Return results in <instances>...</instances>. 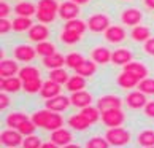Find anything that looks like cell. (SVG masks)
I'll return each instance as SVG.
<instances>
[{
    "label": "cell",
    "instance_id": "1",
    "mask_svg": "<svg viewBox=\"0 0 154 148\" xmlns=\"http://www.w3.org/2000/svg\"><path fill=\"white\" fill-rule=\"evenodd\" d=\"M105 137L113 146H124L130 142V132L127 129H122V126H116L108 129Z\"/></svg>",
    "mask_w": 154,
    "mask_h": 148
},
{
    "label": "cell",
    "instance_id": "2",
    "mask_svg": "<svg viewBox=\"0 0 154 148\" xmlns=\"http://www.w3.org/2000/svg\"><path fill=\"white\" fill-rule=\"evenodd\" d=\"M125 121V115L121 109H110L102 112V123L106 128H116V126H122Z\"/></svg>",
    "mask_w": 154,
    "mask_h": 148
},
{
    "label": "cell",
    "instance_id": "3",
    "mask_svg": "<svg viewBox=\"0 0 154 148\" xmlns=\"http://www.w3.org/2000/svg\"><path fill=\"white\" fill-rule=\"evenodd\" d=\"M108 27H110V19H108L106 14L95 13V14H92V16L88 19V29H89L91 32H94V33L105 32Z\"/></svg>",
    "mask_w": 154,
    "mask_h": 148
},
{
    "label": "cell",
    "instance_id": "4",
    "mask_svg": "<svg viewBox=\"0 0 154 148\" xmlns=\"http://www.w3.org/2000/svg\"><path fill=\"white\" fill-rule=\"evenodd\" d=\"M0 142H2L3 146H8V148H14V146H19L22 145V134L19 132L18 129H8V131H3L2 135H0Z\"/></svg>",
    "mask_w": 154,
    "mask_h": 148
},
{
    "label": "cell",
    "instance_id": "5",
    "mask_svg": "<svg viewBox=\"0 0 154 148\" xmlns=\"http://www.w3.org/2000/svg\"><path fill=\"white\" fill-rule=\"evenodd\" d=\"M125 104H127L129 109L132 110H140V109H145V105L148 104L146 100V94L141 93V91H132L125 96Z\"/></svg>",
    "mask_w": 154,
    "mask_h": 148
},
{
    "label": "cell",
    "instance_id": "6",
    "mask_svg": "<svg viewBox=\"0 0 154 148\" xmlns=\"http://www.w3.org/2000/svg\"><path fill=\"white\" fill-rule=\"evenodd\" d=\"M72 104V100L70 97H67V96H56V97H51L46 100V109H49L51 112H57V113H62V112H65L68 107H70Z\"/></svg>",
    "mask_w": 154,
    "mask_h": 148
},
{
    "label": "cell",
    "instance_id": "7",
    "mask_svg": "<svg viewBox=\"0 0 154 148\" xmlns=\"http://www.w3.org/2000/svg\"><path fill=\"white\" fill-rule=\"evenodd\" d=\"M57 13H59V18H62L64 21L75 19V18H78V14H79V5L68 0V2L60 3Z\"/></svg>",
    "mask_w": 154,
    "mask_h": 148
},
{
    "label": "cell",
    "instance_id": "8",
    "mask_svg": "<svg viewBox=\"0 0 154 148\" xmlns=\"http://www.w3.org/2000/svg\"><path fill=\"white\" fill-rule=\"evenodd\" d=\"M14 59L19 62H30L32 59H35L37 56V49L32 48L30 45H18L13 51Z\"/></svg>",
    "mask_w": 154,
    "mask_h": 148
},
{
    "label": "cell",
    "instance_id": "9",
    "mask_svg": "<svg viewBox=\"0 0 154 148\" xmlns=\"http://www.w3.org/2000/svg\"><path fill=\"white\" fill-rule=\"evenodd\" d=\"M19 65L18 61L14 59H2L0 62V77L2 78H10V77H16L19 73Z\"/></svg>",
    "mask_w": 154,
    "mask_h": 148
},
{
    "label": "cell",
    "instance_id": "10",
    "mask_svg": "<svg viewBox=\"0 0 154 148\" xmlns=\"http://www.w3.org/2000/svg\"><path fill=\"white\" fill-rule=\"evenodd\" d=\"M141 11L137 10V8H127L121 13V21L122 24L125 26H130V27H135V26H140V21H141Z\"/></svg>",
    "mask_w": 154,
    "mask_h": 148
},
{
    "label": "cell",
    "instance_id": "11",
    "mask_svg": "<svg viewBox=\"0 0 154 148\" xmlns=\"http://www.w3.org/2000/svg\"><path fill=\"white\" fill-rule=\"evenodd\" d=\"M121 105H122V100L118 96H113V94L103 96V97H100L97 100V107H99L100 112H105L110 109H121Z\"/></svg>",
    "mask_w": 154,
    "mask_h": 148
},
{
    "label": "cell",
    "instance_id": "12",
    "mask_svg": "<svg viewBox=\"0 0 154 148\" xmlns=\"http://www.w3.org/2000/svg\"><path fill=\"white\" fill-rule=\"evenodd\" d=\"M48 37H49V29L45 24H42V22L32 26L30 30H29V38L35 43L45 42V40H48Z\"/></svg>",
    "mask_w": 154,
    "mask_h": 148
},
{
    "label": "cell",
    "instance_id": "13",
    "mask_svg": "<svg viewBox=\"0 0 154 148\" xmlns=\"http://www.w3.org/2000/svg\"><path fill=\"white\" fill-rule=\"evenodd\" d=\"M70 100H72V105L78 107V109H84L92 104V96H91L88 91H76V93H72L70 96Z\"/></svg>",
    "mask_w": 154,
    "mask_h": 148
},
{
    "label": "cell",
    "instance_id": "14",
    "mask_svg": "<svg viewBox=\"0 0 154 148\" xmlns=\"http://www.w3.org/2000/svg\"><path fill=\"white\" fill-rule=\"evenodd\" d=\"M60 86L62 84L53 81V80H48V81H43V86H42V91H40V96L48 100L51 97H56V96L60 94Z\"/></svg>",
    "mask_w": 154,
    "mask_h": 148
},
{
    "label": "cell",
    "instance_id": "15",
    "mask_svg": "<svg viewBox=\"0 0 154 148\" xmlns=\"http://www.w3.org/2000/svg\"><path fill=\"white\" fill-rule=\"evenodd\" d=\"M140 81H141L140 78H137L135 75H132L130 72H125V70H122V73H119L116 78V83L124 89H132L135 86H138Z\"/></svg>",
    "mask_w": 154,
    "mask_h": 148
},
{
    "label": "cell",
    "instance_id": "16",
    "mask_svg": "<svg viewBox=\"0 0 154 148\" xmlns=\"http://www.w3.org/2000/svg\"><path fill=\"white\" fill-rule=\"evenodd\" d=\"M51 140H53L57 146H67L73 140V137H72L70 131L60 128V129H56V131L51 132Z\"/></svg>",
    "mask_w": 154,
    "mask_h": 148
},
{
    "label": "cell",
    "instance_id": "17",
    "mask_svg": "<svg viewBox=\"0 0 154 148\" xmlns=\"http://www.w3.org/2000/svg\"><path fill=\"white\" fill-rule=\"evenodd\" d=\"M125 35H127V33H125L124 27H121V26H110L105 30V38L110 43H119V42H122V40H125Z\"/></svg>",
    "mask_w": 154,
    "mask_h": 148
},
{
    "label": "cell",
    "instance_id": "18",
    "mask_svg": "<svg viewBox=\"0 0 154 148\" xmlns=\"http://www.w3.org/2000/svg\"><path fill=\"white\" fill-rule=\"evenodd\" d=\"M0 88L5 93H18L22 88V80L19 77H10V78H2Z\"/></svg>",
    "mask_w": 154,
    "mask_h": 148
},
{
    "label": "cell",
    "instance_id": "19",
    "mask_svg": "<svg viewBox=\"0 0 154 148\" xmlns=\"http://www.w3.org/2000/svg\"><path fill=\"white\" fill-rule=\"evenodd\" d=\"M130 61H132V53L125 48H118V49L113 51V54H111V62L116 65L124 67L125 64H129Z\"/></svg>",
    "mask_w": 154,
    "mask_h": 148
},
{
    "label": "cell",
    "instance_id": "20",
    "mask_svg": "<svg viewBox=\"0 0 154 148\" xmlns=\"http://www.w3.org/2000/svg\"><path fill=\"white\" fill-rule=\"evenodd\" d=\"M111 54H113V51H110L108 48H105V46H97V48L92 49L91 58H92V61H95L97 64H106V62L111 61Z\"/></svg>",
    "mask_w": 154,
    "mask_h": 148
},
{
    "label": "cell",
    "instance_id": "21",
    "mask_svg": "<svg viewBox=\"0 0 154 148\" xmlns=\"http://www.w3.org/2000/svg\"><path fill=\"white\" fill-rule=\"evenodd\" d=\"M124 70L125 72H130L132 75H135L137 78H140V80H143L148 77V69L141 64V62H135V61H130L129 64H125L124 65Z\"/></svg>",
    "mask_w": 154,
    "mask_h": 148
},
{
    "label": "cell",
    "instance_id": "22",
    "mask_svg": "<svg viewBox=\"0 0 154 148\" xmlns=\"http://www.w3.org/2000/svg\"><path fill=\"white\" fill-rule=\"evenodd\" d=\"M43 65L46 67V69H49V70L60 69L62 65H65V58L60 53H54V54H51V56L43 58Z\"/></svg>",
    "mask_w": 154,
    "mask_h": 148
},
{
    "label": "cell",
    "instance_id": "23",
    "mask_svg": "<svg viewBox=\"0 0 154 148\" xmlns=\"http://www.w3.org/2000/svg\"><path fill=\"white\" fill-rule=\"evenodd\" d=\"M86 78L81 77V75H73L68 78V81H67V91H70V93H76V91H83L84 88H86Z\"/></svg>",
    "mask_w": 154,
    "mask_h": 148
},
{
    "label": "cell",
    "instance_id": "24",
    "mask_svg": "<svg viewBox=\"0 0 154 148\" xmlns=\"http://www.w3.org/2000/svg\"><path fill=\"white\" fill-rule=\"evenodd\" d=\"M51 115H53V112H51L49 109H46V107H45L43 110H38V112H35V113H33V115H32L30 118H32V121L37 124V128H42V129H45V126H46V123L49 121Z\"/></svg>",
    "mask_w": 154,
    "mask_h": 148
},
{
    "label": "cell",
    "instance_id": "25",
    "mask_svg": "<svg viewBox=\"0 0 154 148\" xmlns=\"http://www.w3.org/2000/svg\"><path fill=\"white\" fill-rule=\"evenodd\" d=\"M37 5L29 3V2H21L14 7V13L18 16H27V18H32L33 14H37Z\"/></svg>",
    "mask_w": 154,
    "mask_h": 148
},
{
    "label": "cell",
    "instance_id": "26",
    "mask_svg": "<svg viewBox=\"0 0 154 148\" xmlns=\"http://www.w3.org/2000/svg\"><path fill=\"white\" fill-rule=\"evenodd\" d=\"M78 75H81L84 78H89V77H92L94 73L97 72V62L92 61V59H86L83 62L81 65L78 67V69H75Z\"/></svg>",
    "mask_w": 154,
    "mask_h": 148
},
{
    "label": "cell",
    "instance_id": "27",
    "mask_svg": "<svg viewBox=\"0 0 154 148\" xmlns=\"http://www.w3.org/2000/svg\"><path fill=\"white\" fill-rule=\"evenodd\" d=\"M68 126H70L72 129H75V131H88L91 123L81 115V113H78V115L70 116V119H68Z\"/></svg>",
    "mask_w": 154,
    "mask_h": 148
},
{
    "label": "cell",
    "instance_id": "28",
    "mask_svg": "<svg viewBox=\"0 0 154 148\" xmlns=\"http://www.w3.org/2000/svg\"><path fill=\"white\" fill-rule=\"evenodd\" d=\"M79 113H81V115L86 118L91 124H94V123L99 121V119H102V112L99 110V107L88 105V107H84V109H81Z\"/></svg>",
    "mask_w": 154,
    "mask_h": 148
},
{
    "label": "cell",
    "instance_id": "29",
    "mask_svg": "<svg viewBox=\"0 0 154 148\" xmlns=\"http://www.w3.org/2000/svg\"><path fill=\"white\" fill-rule=\"evenodd\" d=\"M130 35L135 42H148L151 38V30L146 26H135L130 32Z\"/></svg>",
    "mask_w": 154,
    "mask_h": 148
},
{
    "label": "cell",
    "instance_id": "30",
    "mask_svg": "<svg viewBox=\"0 0 154 148\" xmlns=\"http://www.w3.org/2000/svg\"><path fill=\"white\" fill-rule=\"evenodd\" d=\"M32 19L27 16H16L13 19V30L14 32H24V30H30L32 27Z\"/></svg>",
    "mask_w": 154,
    "mask_h": 148
},
{
    "label": "cell",
    "instance_id": "31",
    "mask_svg": "<svg viewBox=\"0 0 154 148\" xmlns=\"http://www.w3.org/2000/svg\"><path fill=\"white\" fill-rule=\"evenodd\" d=\"M64 29H65V30H73V32H78V33H81V35H83V33L86 32V29H88V22H84V21H81V19L75 18V19L65 21Z\"/></svg>",
    "mask_w": 154,
    "mask_h": 148
},
{
    "label": "cell",
    "instance_id": "32",
    "mask_svg": "<svg viewBox=\"0 0 154 148\" xmlns=\"http://www.w3.org/2000/svg\"><path fill=\"white\" fill-rule=\"evenodd\" d=\"M43 86V81L40 78H33V80H27V81H22V91L27 94H35L40 93Z\"/></svg>",
    "mask_w": 154,
    "mask_h": 148
},
{
    "label": "cell",
    "instance_id": "33",
    "mask_svg": "<svg viewBox=\"0 0 154 148\" xmlns=\"http://www.w3.org/2000/svg\"><path fill=\"white\" fill-rule=\"evenodd\" d=\"M138 143L140 146L143 148H152L154 146V131L151 129H146V131H141L138 134Z\"/></svg>",
    "mask_w": 154,
    "mask_h": 148
},
{
    "label": "cell",
    "instance_id": "34",
    "mask_svg": "<svg viewBox=\"0 0 154 148\" xmlns=\"http://www.w3.org/2000/svg\"><path fill=\"white\" fill-rule=\"evenodd\" d=\"M27 118H30V116H27L26 113H21V112H14V113H11V115L7 116V126L11 129H18L19 124L22 121H26Z\"/></svg>",
    "mask_w": 154,
    "mask_h": 148
},
{
    "label": "cell",
    "instance_id": "35",
    "mask_svg": "<svg viewBox=\"0 0 154 148\" xmlns=\"http://www.w3.org/2000/svg\"><path fill=\"white\" fill-rule=\"evenodd\" d=\"M18 77L22 81H27V80H33V78H40V70L33 65H26L19 70Z\"/></svg>",
    "mask_w": 154,
    "mask_h": 148
},
{
    "label": "cell",
    "instance_id": "36",
    "mask_svg": "<svg viewBox=\"0 0 154 148\" xmlns=\"http://www.w3.org/2000/svg\"><path fill=\"white\" fill-rule=\"evenodd\" d=\"M35 49H37V54L42 56V58H46V56H51V54L56 53V46H54V45L51 43V42H48V40L37 43Z\"/></svg>",
    "mask_w": 154,
    "mask_h": 148
},
{
    "label": "cell",
    "instance_id": "37",
    "mask_svg": "<svg viewBox=\"0 0 154 148\" xmlns=\"http://www.w3.org/2000/svg\"><path fill=\"white\" fill-rule=\"evenodd\" d=\"M68 73L64 67H60V69H53L49 72V80H53V81L59 83V84H67L68 81Z\"/></svg>",
    "mask_w": 154,
    "mask_h": 148
},
{
    "label": "cell",
    "instance_id": "38",
    "mask_svg": "<svg viewBox=\"0 0 154 148\" xmlns=\"http://www.w3.org/2000/svg\"><path fill=\"white\" fill-rule=\"evenodd\" d=\"M62 124H64V118L60 116V113L57 112H53V115H51L49 121L46 123V126H45V131H56V129H60Z\"/></svg>",
    "mask_w": 154,
    "mask_h": 148
},
{
    "label": "cell",
    "instance_id": "39",
    "mask_svg": "<svg viewBox=\"0 0 154 148\" xmlns=\"http://www.w3.org/2000/svg\"><path fill=\"white\" fill-rule=\"evenodd\" d=\"M60 5L56 0H38L37 8L40 11H48V13H57Z\"/></svg>",
    "mask_w": 154,
    "mask_h": 148
},
{
    "label": "cell",
    "instance_id": "40",
    "mask_svg": "<svg viewBox=\"0 0 154 148\" xmlns=\"http://www.w3.org/2000/svg\"><path fill=\"white\" fill-rule=\"evenodd\" d=\"M84 61L86 59H84L79 53H70V54L65 56V65L70 67V69H78Z\"/></svg>",
    "mask_w": 154,
    "mask_h": 148
},
{
    "label": "cell",
    "instance_id": "41",
    "mask_svg": "<svg viewBox=\"0 0 154 148\" xmlns=\"http://www.w3.org/2000/svg\"><path fill=\"white\" fill-rule=\"evenodd\" d=\"M79 38H81V33L73 32V30H65L64 29V32L60 33V40L65 45H76L79 42Z\"/></svg>",
    "mask_w": 154,
    "mask_h": 148
},
{
    "label": "cell",
    "instance_id": "42",
    "mask_svg": "<svg viewBox=\"0 0 154 148\" xmlns=\"http://www.w3.org/2000/svg\"><path fill=\"white\" fill-rule=\"evenodd\" d=\"M18 131L26 137V135H30V134L35 132V131H37V124L32 121V118H27L26 121H22L18 126Z\"/></svg>",
    "mask_w": 154,
    "mask_h": 148
},
{
    "label": "cell",
    "instance_id": "43",
    "mask_svg": "<svg viewBox=\"0 0 154 148\" xmlns=\"http://www.w3.org/2000/svg\"><path fill=\"white\" fill-rule=\"evenodd\" d=\"M138 88L141 93H145V94H154V78H143L141 81L138 83Z\"/></svg>",
    "mask_w": 154,
    "mask_h": 148
},
{
    "label": "cell",
    "instance_id": "44",
    "mask_svg": "<svg viewBox=\"0 0 154 148\" xmlns=\"http://www.w3.org/2000/svg\"><path fill=\"white\" fill-rule=\"evenodd\" d=\"M43 142L40 140V137H37V135H26L24 137V142H22V146L24 148H42Z\"/></svg>",
    "mask_w": 154,
    "mask_h": 148
},
{
    "label": "cell",
    "instance_id": "45",
    "mask_svg": "<svg viewBox=\"0 0 154 148\" xmlns=\"http://www.w3.org/2000/svg\"><path fill=\"white\" fill-rule=\"evenodd\" d=\"M86 146L88 148H108L110 146V142L106 140V137H92L88 140Z\"/></svg>",
    "mask_w": 154,
    "mask_h": 148
},
{
    "label": "cell",
    "instance_id": "46",
    "mask_svg": "<svg viewBox=\"0 0 154 148\" xmlns=\"http://www.w3.org/2000/svg\"><path fill=\"white\" fill-rule=\"evenodd\" d=\"M56 14L57 13H48V11H37V19L42 22V24H49V22H53L56 19Z\"/></svg>",
    "mask_w": 154,
    "mask_h": 148
},
{
    "label": "cell",
    "instance_id": "47",
    "mask_svg": "<svg viewBox=\"0 0 154 148\" xmlns=\"http://www.w3.org/2000/svg\"><path fill=\"white\" fill-rule=\"evenodd\" d=\"M10 30H13V21H8L7 18H2L0 19V32L7 33Z\"/></svg>",
    "mask_w": 154,
    "mask_h": 148
},
{
    "label": "cell",
    "instance_id": "48",
    "mask_svg": "<svg viewBox=\"0 0 154 148\" xmlns=\"http://www.w3.org/2000/svg\"><path fill=\"white\" fill-rule=\"evenodd\" d=\"M10 104H11V100H10V97L7 96V93H2V94H0V109L5 110Z\"/></svg>",
    "mask_w": 154,
    "mask_h": 148
},
{
    "label": "cell",
    "instance_id": "49",
    "mask_svg": "<svg viewBox=\"0 0 154 148\" xmlns=\"http://www.w3.org/2000/svg\"><path fill=\"white\" fill-rule=\"evenodd\" d=\"M145 115L149 116V118H154V100L148 102V104L145 105Z\"/></svg>",
    "mask_w": 154,
    "mask_h": 148
},
{
    "label": "cell",
    "instance_id": "50",
    "mask_svg": "<svg viewBox=\"0 0 154 148\" xmlns=\"http://www.w3.org/2000/svg\"><path fill=\"white\" fill-rule=\"evenodd\" d=\"M145 51L149 56H154V38H149L148 42H145Z\"/></svg>",
    "mask_w": 154,
    "mask_h": 148
},
{
    "label": "cell",
    "instance_id": "51",
    "mask_svg": "<svg viewBox=\"0 0 154 148\" xmlns=\"http://www.w3.org/2000/svg\"><path fill=\"white\" fill-rule=\"evenodd\" d=\"M10 11H11V8L8 7L5 2H0V16L2 18H7V16L10 14Z\"/></svg>",
    "mask_w": 154,
    "mask_h": 148
},
{
    "label": "cell",
    "instance_id": "52",
    "mask_svg": "<svg viewBox=\"0 0 154 148\" xmlns=\"http://www.w3.org/2000/svg\"><path fill=\"white\" fill-rule=\"evenodd\" d=\"M56 146H57V145H56L53 140H51V142H45V143L42 145V148H56Z\"/></svg>",
    "mask_w": 154,
    "mask_h": 148
},
{
    "label": "cell",
    "instance_id": "53",
    "mask_svg": "<svg viewBox=\"0 0 154 148\" xmlns=\"http://www.w3.org/2000/svg\"><path fill=\"white\" fill-rule=\"evenodd\" d=\"M145 5H146V8H149V10H154V0H143Z\"/></svg>",
    "mask_w": 154,
    "mask_h": 148
},
{
    "label": "cell",
    "instance_id": "54",
    "mask_svg": "<svg viewBox=\"0 0 154 148\" xmlns=\"http://www.w3.org/2000/svg\"><path fill=\"white\" fill-rule=\"evenodd\" d=\"M70 2H75V3H78V5H86L89 0H70Z\"/></svg>",
    "mask_w": 154,
    "mask_h": 148
}]
</instances>
